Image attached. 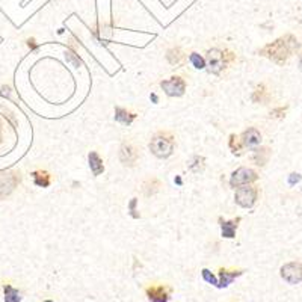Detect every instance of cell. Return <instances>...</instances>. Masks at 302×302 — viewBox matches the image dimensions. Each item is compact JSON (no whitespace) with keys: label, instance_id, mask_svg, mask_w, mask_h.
I'll list each match as a JSON object with an SVG mask.
<instances>
[{"label":"cell","instance_id":"cell-1","mask_svg":"<svg viewBox=\"0 0 302 302\" xmlns=\"http://www.w3.org/2000/svg\"><path fill=\"white\" fill-rule=\"evenodd\" d=\"M299 49L298 39L293 35H284L273 43L266 44L263 49H260V56L268 58L269 61L275 62L277 65H284L292 54H295Z\"/></svg>","mask_w":302,"mask_h":302},{"label":"cell","instance_id":"cell-2","mask_svg":"<svg viewBox=\"0 0 302 302\" xmlns=\"http://www.w3.org/2000/svg\"><path fill=\"white\" fill-rule=\"evenodd\" d=\"M175 150V139L171 132H159L150 141V151L159 159H168Z\"/></svg>","mask_w":302,"mask_h":302},{"label":"cell","instance_id":"cell-3","mask_svg":"<svg viewBox=\"0 0 302 302\" xmlns=\"http://www.w3.org/2000/svg\"><path fill=\"white\" fill-rule=\"evenodd\" d=\"M236 59V56L228 50L210 49L205 54V67L212 74H221L225 68Z\"/></svg>","mask_w":302,"mask_h":302},{"label":"cell","instance_id":"cell-4","mask_svg":"<svg viewBox=\"0 0 302 302\" xmlns=\"http://www.w3.org/2000/svg\"><path fill=\"white\" fill-rule=\"evenodd\" d=\"M258 198V189L252 185H243L236 187L235 201L243 209H252Z\"/></svg>","mask_w":302,"mask_h":302},{"label":"cell","instance_id":"cell-5","mask_svg":"<svg viewBox=\"0 0 302 302\" xmlns=\"http://www.w3.org/2000/svg\"><path fill=\"white\" fill-rule=\"evenodd\" d=\"M160 88L168 97H182L186 92V80L180 76H172L168 80L160 82Z\"/></svg>","mask_w":302,"mask_h":302},{"label":"cell","instance_id":"cell-6","mask_svg":"<svg viewBox=\"0 0 302 302\" xmlns=\"http://www.w3.org/2000/svg\"><path fill=\"white\" fill-rule=\"evenodd\" d=\"M258 180V174L251 169V168H246V167H242L239 169H236L235 172L231 174V178H230V186L231 187H239V186H243V185H252L254 182Z\"/></svg>","mask_w":302,"mask_h":302},{"label":"cell","instance_id":"cell-7","mask_svg":"<svg viewBox=\"0 0 302 302\" xmlns=\"http://www.w3.org/2000/svg\"><path fill=\"white\" fill-rule=\"evenodd\" d=\"M280 273H281V278L289 283L292 285L295 284H299L302 281V263L301 262H290V263H285L281 269H280Z\"/></svg>","mask_w":302,"mask_h":302},{"label":"cell","instance_id":"cell-8","mask_svg":"<svg viewBox=\"0 0 302 302\" xmlns=\"http://www.w3.org/2000/svg\"><path fill=\"white\" fill-rule=\"evenodd\" d=\"M172 289L169 285L157 284V285H148L145 289V295L151 302H168L171 298Z\"/></svg>","mask_w":302,"mask_h":302},{"label":"cell","instance_id":"cell-9","mask_svg":"<svg viewBox=\"0 0 302 302\" xmlns=\"http://www.w3.org/2000/svg\"><path fill=\"white\" fill-rule=\"evenodd\" d=\"M139 159V151L132 142H124L119 150V160L124 167H134Z\"/></svg>","mask_w":302,"mask_h":302},{"label":"cell","instance_id":"cell-10","mask_svg":"<svg viewBox=\"0 0 302 302\" xmlns=\"http://www.w3.org/2000/svg\"><path fill=\"white\" fill-rule=\"evenodd\" d=\"M245 273L243 269H225V268H221L219 269V280H218V289H225L228 287L233 281L236 278L242 277Z\"/></svg>","mask_w":302,"mask_h":302},{"label":"cell","instance_id":"cell-11","mask_svg":"<svg viewBox=\"0 0 302 302\" xmlns=\"http://www.w3.org/2000/svg\"><path fill=\"white\" fill-rule=\"evenodd\" d=\"M240 142L246 148H255L262 144V133L255 127H250L248 130H245L240 136Z\"/></svg>","mask_w":302,"mask_h":302},{"label":"cell","instance_id":"cell-12","mask_svg":"<svg viewBox=\"0 0 302 302\" xmlns=\"http://www.w3.org/2000/svg\"><path fill=\"white\" fill-rule=\"evenodd\" d=\"M167 61L169 62V65L178 68L186 62V54L180 47H172L167 51Z\"/></svg>","mask_w":302,"mask_h":302},{"label":"cell","instance_id":"cell-13","mask_svg":"<svg viewBox=\"0 0 302 302\" xmlns=\"http://www.w3.org/2000/svg\"><path fill=\"white\" fill-rule=\"evenodd\" d=\"M242 221V218L237 216L236 219H231L228 222H224L222 219H219V222H221V230H222V236L227 237V239H233L236 236V230L239 227V222Z\"/></svg>","mask_w":302,"mask_h":302},{"label":"cell","instance_id":"cell-14","mask_svg":"<svg viewBox=\"0 0 302 302\" xmlns=\"http://www.w3.org/2000/svg\"><path fill=\"white\" fill-rule=\"evenodd\" d=\"M270 157V150L268 147H255L252 148V160L258 167H265Z\"/></svg>","mask_w":302,"mask_h":302},{"label":"cell","instance_id":"cell-15","mask_svg":"<svg viewBox=\"0 0 302 302\" xmlns=\"http://www.w3.org/2000/svg\"><path fill=\"white\" fill-rule=\"evenodd\" d=\"M88 160H89V168L92 171V174L97 177L100 175L103 171H104V165H103V160L101 157L99 156L97 151H91L89 156H88Z\"/></svg>","mask_w":302,"mask_h":302},{"label":"cell","instance_id":"cell-16","mask_svg":"<svg viewBox=\"0 0 302 302\" xmlns=\"http://www.w3.org/2000/svg\"><path fill=\"white\" fill-rule=\"evenodd\" d=\"M134 119H136V114L129 112L127 109L115 107V121H118L119 124H122V126H130Z\"/></svg>","mask_w":302,"mask_h":302},{"label":"cell","instance_id":"cell-17","mask_svg":"<svg viewBox=\"0 0 302 302\" xmlns=\"http://www.w3.org/2000/svg\"><path fill=\"white\" fill-rule=\"evenodd\" d=\"M32 178H34V183L38 186V187H49L50 186V182H51V177L47 171H34L32 172Z\"/></svg>","mask_w":302,"mask_h":302},{"label":"cell","instance_id":"cell-18","mask_svg":"<svg viewBox=\"0 0 302 302\" xmlns=\"http://www.w3.org/2000/svg\"><path fill=\"white\" fill-rule=\"evenodd\" d=\"M159 189H160V182L157 180V178H150V180H147L142 185V190H144L145 197H151V195L157 194Z\"/></svg>","mask_w":302,"mask_h":302},{"label":"cell","instance_id":"cell-19","mask_svg":"<svg viewBox=\"0 0 302 302\" xmlns=\"http://www.w3.org/2000/svg\"><path fill=\"white\" fill-rule=\"evenodd\" d=\"M3 292H5V302H21V295L20 292L12 287L11 284L3 285Z\"/></svg>","mask_w":302,"mask_h":302},{"label":"cell","instance_id":"cell-20","mask_svg":"<svg viewBox=\"0 0 302 302\" xmlns=\"http://www.w3.org/2000/svg\"><path fill=\"white\" fill-rule=\"evenodd\" d=\"M252 101H255V103H263V104H266V101H269V94L265 89V85L257 86L255 92L252 94Z\"/></svg>","mask_w":302,"mask_h":302},{"label":"cell","instance_id":"cell-21","mask_svg":"<svg viewBox=\"0 0 302 302\" xmlns=\"http://www.w3.org/2000/svg\"><path fill=\"white\" fill-rule=\"evenodd\" d=\"M187 168L195 174L201 172L204 169V157L202 156H194L192 157V160L187 163Z\"/></svg>","mask_w":302,"mask_h":302},{"label":"cell","instance_id":"cell-22","mask_svg":"<svg viewBox=\"0 0 302 302\" xmlns=\"http://www.w3.org/2000/svg\"><path fill=\"white\" fill-rule=\"evenodd\" d=\"M189 61H190L192 65L197 68V70H202V68H205V59L198 53H192L189 56Z\"/></svg>","mask_w":302,"mask_h":302},{"label":"cell","instance_id":"cell-23","mask_svg":"<svg viewBox=\"0 0 302 302\" xmlns=\"http://www.w3.org/2000/svg\"><path fill=\"white\" fill-rule=\"evenodd\" d=\"M230 148H231V151L235 154H240V151H242V148H243V145H242V142H240V138L239 136H236V134H231L230 136Z\"/></svg>","mask_w":302,"mask_h":302},{"label":"cell","instance_id":"cell-24","mask_svg":"<svg viewBox=\"0 0 302 302\" xmlns=\"http://www.w3.org/2000/svg\"><path fill=\"white\" fill-rule=\"evenodd\" d=\"M201 275H202V278H204L205 283H209V284H212V285H218L216 277L213 275V273H212L209 269H202V270H201Z\"/></svg>","mask_w":302,"mask_h":302},{"label":"cell","instance_id":"cell-25","mask_svg":"<svg viewBox=\"0 0 302 302\" xmlns=\"http://www.w3.org/2000/svg\"><path fill=\"white\" fill-rule=\"evenodd\" d=\"M284 112H285V107H280V109H275V111H272V112H270V117H273V118H280V117L284 115Z\"/></svg>","mask_w":302,"mask_h":302},{"label":"cell","instance_id":"cell-26","mask_svg":"<svg viewBox=\"0 0 302 302\" xmlns=\"http://www.w3.org/2000/svg\"><path fill=\"white\" fill-rule=\"evenodd\" d=\"M292 175H293V177L290 178V183H292V185H293L295 182H299V178H301L299 174H292Z\"/></svg>","mask_w":302,"mask_h":302},{"label":"cell","instance_id":"cell-27","mask_svg":"<svg viewBox=\"0 0 302 302\" xmlns=\"http://www.w3.org/2000/svg\"><path fill=\"white\" fill-rule=\"evenodd\" d=\"M299 70L302 71V54H301V58H299Z\"/></svg>","mask_w":302,"mask_h":302},{"label":"cell","instance_id":"cell-28","mask_svg":"<svg viewBox=\"0 0 302 302\" xmlns=\"http://www.w3.org/2000/svg\"><path fill=\"white\" fill-rule=\"evenodd\" d=\"M44 302H53V301H51V299H46Z\"/></svg>","mask_w":302,"mask_h":302}]
</instances>
